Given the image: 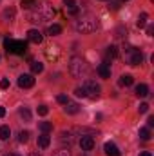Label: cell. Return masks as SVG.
Masks as SVG:
<instances>
[{"mask_svg": "<svg viewBox=\"0 0 154 156\" xmlns=\"http://www.w3.org/2000/svg\"><path fill=\"white\" fill-rule=\"evenodd\" d=\"M27 16L31 22H44L54 16V7L47 0H33L31 7L27 9Z\"/></svg>", "mask_w": 154, "mask_h": 156, "instance_id": "obj_1", "label": "cell"}, {"mask_svg": "<svg viewBox=\"0 0 154 156\" xmlns=\"http://www.w3.org/2000/svg\"><path fill=\"white\" fill-rule=\"evenodd\" d=\"M98 26H100V22H98V18L94 15H82L76 22H75V29H76L78 33H82V35L96 31Z\"/></svg>", "mask_w": 154, "mask_h": 156, "instance_id": "obj_2", "label": "cell"}, {"mask_svg": "<svg viewBox=\"0 0 154 156\" xmlns=\"http://www.w3.org/2000/svg\"><path fill=\"white\" fill-rule=\"evenodd\" d=\"M89 71H91V67L82 56H73L69 60V73L75 78H87Z\"/></svg>", "mask_w": 154, "mask_h": 156, "instance_id": "obj_3", "label": "cell"}, {"mask_svg": "<svg viewBox=\"0 0 154 156\" xmlns=\"http://www.w3.org/2000/svg\"><path fill=\"white\" fill-rule=\"evenodd\" d=\"M4 47H5V51H7V53H11V55H24V53H26V49H27V42H24V40L5 38Z\"/></svg>", "mask_w": 154, "mask_h": 156, "instance_id": "obj_4", "label": "cell"}, {"mask_svg": "<svg viewBox=\"0 0 154 156\" xmlns=\"http://www.w3.org/2000/svg\"><path fill=\"white\" fill-rule=\"evenodd\" d=\"M125 53H127V62H129L131 66H140V64L143 62V53H142L140 49H136V47H132V45H127V47H125Z\"/></svg>", "mask_w": 154, "mask_h": 156, "instance_id": "obj_5", "label": "cell"}, {"mask_svg": "<svg viewBox=\"0 0 154 156\" xmlns=\"http://www.w3.org/2000/svg\"><path fill=\"white\" fill-rule=\"evenodd\" d=\"M82 87H83V91H85V98H93V100H94V98L100 96V91H102V89H100V85H98L96 82L85 80Z\"/></svg>", "mask_w": 154, "mask_h": 156, "instance_id": "obj_6", "label": "cell"}, {"mask_svg": "<svg viewBox=\"0 0 154 156\" xmlns=\"http://www.w3.org/2000/svg\"><path fill=\"white\" fill-rule=\"evenodd\" d=\"M18 85H20L22 89L33 87V85H35V78H33V75H20V76H18Z\"/></svg>", "mask_w": 154, "mask_h": 156, "instance_id": "obj_7", "label": "cell"}, {"mask_svg": "<svg viewBox=\"0 0 154 156\" xmlns=\"http://www.w3.org/2000/svg\"><path fill=\"white\" fill-rule=\"evenodd\" d=\"M78 144H80L82 151H93L94 149V138L93 136H82Z\"/></svg>", "mask_w": 154, "mask_h": 156, "instance_id": "obj_8", "label": "cell"}, {"mask_svg": "<svg viewBox=\"0 0 154 156\" xmlns=\"http://www.w3.org/2000/svg\"><path fill=\"white\" fill-rule=\"evenodd\" d=\"M60 142H62L64 145L67 144V149H69V147L73 145V142H75L73 133H71V131H62V133H60Z\"/></svg>", "mask_w": 154, "mask_h": 156, "instance_id": "obj_9", "label": "cell"}, {"mask_svg": "<svg viewBox=\"0 0 154 156\" xmlns=\"http://www.w3.org/2000/svg\"><path fill=\"white\" fill-rule=\"evenodd\" d=\"M103 151H105V154H107V156H121L120 149L116 147L113 142H105V145H103Z\"/></svg>", "mask_w": 154, "mask_h": 156, "instance_id": "obj_10", "label": "cell"}, {"mask_svg": "<svg viewBox=\"0 0 154 156\" xmlns=\"http://www.w3.org/2000/svg\"><path fill=\"white\" fill-rule=\"evenodd\" d=\"M27 40L33 42V44H42L44 37H42V33H40L38 29H29L27 31Z\"/></svg>", "mask_w": 154, "mask_h": 156, "instance_id": "obj_11", "label": "cell"}, {"mask_svg": "<svg viewBox=\"0 0 154 156\" xmlns=\"http://www.w3.org/2000/svg\"><path fill=\"white\" fill-rule=\"evenodd\" d=\"M109 66H111V64H107V62L98 66L96 71H98V75H100L102 78H111V67H109Z\"/></svg>", "mask_w": 154, "mask_h": 156, "instance_id": "obj_12", "label": "cell"}, {"mask_svg": "<svg viewBox=\"0 0 154 156\" xmlns=\"http://www.w3.org/2000/svg\"><path fill=\"white\" fill-rule=\"evenodd\" d=\"M49 144H51V136H49L47 133H44V134H40L38 136V147L40 149H47Z\"/></svg>", "mask_w": 154, "mask_h": 156, "instance_id": "obj_13", "label": "cell"}, {"mask_svg": "<svg viewBox=\"0 0 154 156\" xmlns=\"http://www.w3.org/2000/svg\"><path fill=\"white\" fill-rule=\"evenodd\" d=\"M64 5H65V11L69 15H76L78 13V7H76V2L75 0H64Z\"/></svg>", "mask_w": 154, "mask_h": 156, "instance_id": "obj_14", "label": "cell"}, {"mask_svg": "<svg viewBox=\"0 0 154 156\" xmlns=\"http://www.w3.org/2000/svg\"><path fill=\"white\" fill-rule=\"evenodd\" d=\"M64 111H65L67 115H76V113H80V105L75 104V102H67L65 107H64Z\"/></svg>", "mask_w": 154, "mask_h": 156, "instance_id": "obj_15", "label": "cell"}, {"mask_svg": "<svg viewBox=\"0 0 154 156\" xmlns=\"http://www.w3.org/2000/svg\"><path fill=\"white\" fill-rule=\"evenodd\" d=\"M132 82H134L132 75H121L120 80H118V83H120L121 87H129V85H132Z\"/></svg>", "mask_w": 154, "mask_h": 156, "instance_id": "obj_16", "label": "cell"}, {"mask_svg": "<svg viewBox=\"0 0 154 156\" xmlns=\"http://www.w3.org/2000/svg\"><path fill=\"white\" fill-rule=\"evenodd\" d=\"M2 20H4V22H13V20H15V9H13V7H7V9L2 13Z\"/></svg>", "mask_w": 154, "mask_h": 156, "instance_id": "obj_17", "label": "cell"}, {"mask_svg": "<svg viewBox=\"0 0 154 156\" xmlns=\"http://www.w3.org/2000/svg\"><path fill=\"white\" fill-rule=\"evenodd\" d=\"M149 94V87L145 85V83H140V85H136V96H140V98H145Z\"/></svg>", "mask_w": 154, "mask_h": 156, "instance_id": "obj_18", "label": "cell"}, {"mask_svg": "<svg viewBox=\"0 0 154 156\" xmlns=\"http://www.w3.org/2000/svg\"><path fill=\"white\" fill-rule=\"evenodd\" d=\"M116 56H118V47L116 45H109L107 51H105V58L107 60H114Z\"/></svg>", "mask_w": 154, "mask_h": 156, "instance_id": "obj_19", "label": "cell"}, {"mask_svg": "<svg viewBox=\"0 0 154 156\" xmlns=\"http://www.w3.org/2000/svg\"><path fill=\"white\" fill-rule=\"evenodd\" d=\"M62 33V27L58 26V24H51L49 27H47V35H51V37H56V35H60Z\"/></svg>", "mask_w": 154, "mask_h": 156, "instance_id": "obj_20", "label": "cell"}, {"mask_svg": "<svg viewBox=\"0 0 154 156\" xmlns=\"http://www.w3.org/2000/svg\"><path fill=\"white\" fill-rule=\"evenodd\" d=\"M9 136H11V129L7 125H2L0 127V140H9Z\"/></svg>", "mask_w": 154, "mask_h": 156, "instance_id": "obj_21", "label": "cell"}, {"mask_svg": "<svg viewBox=\"0 0 154 156\" xmlns=\"http://www.w3.org/2000/svg\"><path fill=\"white\" fill-rule=\"evenodd\" d=\"M18 115L22 120H26V122H31V113H29V109L27 107H22L20 111H18Z\"/></svg>", "mask_w": 154, "mask_h": 156, "instance_id": "obj_22", "label": "cell"}, {"mask_svg": "<svg viewBox=\"0 0 154 156\" xmlns=\"http://www.w3.org/2000/svg\"><path fill=\"white\" fill-rule=\"evenodd\" d=\"M38 127H40V131H44V133H49V131H53V123H51V122H40Z\"/></svg>", "mask_w": 154, "mask_h": 156, "instance_id": "obj_23", "label": "cell"}, {"mask_svg": "<svg viewBox=\"0 0 154 156\" xmlns=\"http://www.w3.org/2000/svg\"><path fill=\"white\" fill-rule=\"evenodd\" d=\"M31 71H33L35 75L42 73V71H44V64H40V62H33V64H31Z\"/></svg>", "mask_w": 154, "mask_h": 156, "instance_id": "obj_24", "label": "cell"}, {"mask_svg": "<svg viewBox=\"0 0 154 156\" xmlns=\"http://www.w3.org/2000/svg\"><path fill=\"white\" fill-rule=\"evenodd\" d=\"M147 18H149V15H147V13H142V15L138 16V27H145Z\"/></svg>", "mask_w": 154, "mask_h": 156, "instance_id": "obj_25", "label": "cell"}, {"mask_svg": "<svg viewBox=\"0 0 154 156\" xmlns=\"http://www.w3.org/2000/svg\"><path fill=\"white\" fill-rule=\"evenodd\" d=\"M140 138H142V140H151V131H149L147 127L140 129Z\"/></svg>", "mask_w": 154, "mask_h": 156, "instance_id": "obj_26", "label": "cell"}, {"mask_svg": "<svg viewBox=\"0 0 154 156\" xmlns=\"http://www.w3.org/2000/svg\"><path fill=\"white\" fill-rule=\"evenodd\" d=\"M27 140H29V133H27V131H20L18 142H20V144H27Z\"/></svg>", "mask_w": 154, "mask_h": 156, "instance_id": "obj_27", "label": "cell"}, {"mask_svg": "<svg viewBox=\"0 0 154 156\" xmlns=\"http://www.w3.org/2000/svg\"><path fill=\"white\" fill-rule=\"evenodd\" d=\"M53 156H71V151L69 149H60V151H56Z\"/></svg>", "mask_w": 154, "mask_h": 156, "instance_id": "obj_28", "label": "cell"}, {"mask_svg": "<svg viewBox=\"0 0 154 156\" xmlns=\"http://www.w3.org/2000/svg\"><path fill=\"white\" fill-rule=\"evenodd\" d=\"M37 111H38V115H40V116H45V115L49 113V109H47V105H40L38 109H37Z\"/></svg>", "mask_w": 154, "mask_h": 156, "instance_id": "obj_29", "label": "cell"}, {"mask_svg": "<svg viewBox=\"0 0 154 156\" xmlns=\"http://www.w3.org/2000/svg\"><path fill=\"white\" fill-rule=\"evenodd\" d=\"M75 94H76V96H82V98H85V91H83V87H76V89H75Z\"/></svg>", "mask_w": 154, "mask_h": 156, "instance_id": "obj_30", "label": "cell"}, {"mask_svg": "<svg viewBox=\"0 0 154 156\" xmlns=\"http://www.w3.org/2000/svg\"><path fill=\"white\" fill-rule=\"evenodd\" d=\"M56 100H58V102H60V104H64V105H65V104H67V102H69V98H67V96H65V94H58V98H56Z\"/></svg>", "mask_w": 154, "mask_h": 156, "instance_id": "obj_31", "label": "cell"}, {"mask_svg": "<svg viewBox=\"0 0 154 156\" xmlns=\"http://www.w3.org/2000/svg\"><path fill=\"white\" fill-rule=\"evenodd\" d=\"M9 87V80L7 78H2L0 80V89H7Z\"/></svg>", "mask_w": 154, "mask_h": 156, "instance_id": "obj_32", "label": "cell"}, {"mask_svg": "<svg viewBox=\"0 0 154 156\" xmlns=\"http://www.w3.org/2000/svg\"><path fill=\"white\" fill-rule=\"evenodd\" d=\"M149 111V104H140V113L143 115V113H147Z\"/></svg>", "mask_w": 154, "mask_h": 156, "instance_id": "obj_33", "label": "cell"}, {"mask_svg": "<svg viewBox=\"0 0 154 156\" xmlns=\"http://www.w3.org/2000/svg\"><path fill=\"white\" fill-rule=\"evenodd\" d=\"M147 123H149V127H154V116H149Z\"/></svg>", "mask_w": 154, "mask_h": 156, "instance_id": "obj_34", "label": "cell"}, {"mask_svg": "<svg viewBox=\"0 0 154 156\" xmlns=\"http://www.w3.org/2000/svg\"><path fill=\"white\" fill-rule=\"evenodd\" d=\"M2 116H5V109H4V107H0V118Z\"/></svg>", "mask_w": 154, "mask_h": 156, "instance_id": "obj_35", "label": "cell"}, {"mask_svg": "<svg viewBox=\"0 0 154 156\" xmlns=\"http://www.w3.org/2000/svg\"><path fill=\"white\" fill-rule=\"evenodd\" d=\"M140 156H152V154H151L149 151H143V153H142V154H140Z\"/></svg>", "mask_w": 154, "mask_h": 156, "instance_id": "obj_36", "label": "cell"}, {"mask_svg": "<svg viewBox=\"0 0 154 156\" xmlns=\"http://www.w3.org/2000/svg\"><path fill=\"white\" fill-rule=\"evenodd\" d=\"M29 156H42V154H38V153H31Z\"/></svg>", "mask_w": 154, "mask_h": 156, "instance_id": "obj_37", "label": "cell"}, {"mask_svg": "<svg viewBox=\"0 0 154 156\" xmlns=\"http://www.w3.org/2000/svg\"><path fill=\"white\" fill-rule=\"evenodd\" d=\"M4 156H18V154H4Z\"/></svg>", "mask_w": 154, "mask_h": 156, "instance_id": "obj_38", "label": "cell"}]
</instances>
